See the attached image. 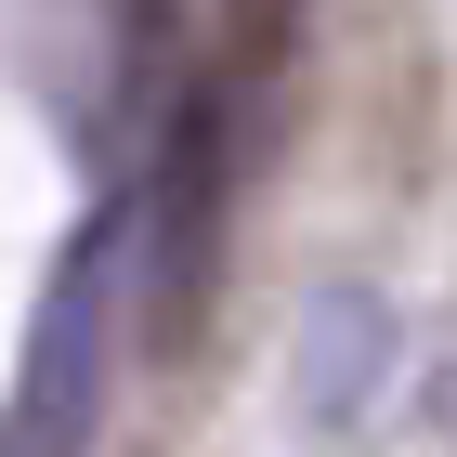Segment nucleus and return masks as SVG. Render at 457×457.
<instances>
[{"label":"nucleus","mask_w":457,"mask_h":457,"mask_svg":"<svg viewBox=\"0 0 457 457\" xmlns=\"http://www.w3.org/2000/svg\"><path fill=\"white\" fill-rule=\"evenodd\" d=\"M392 366H405L392 301H379V287H327L314 327H301V405H314V431H353L392 392Z\"/></svg>","instance_id":"nucleus-1"}]
</instances>
